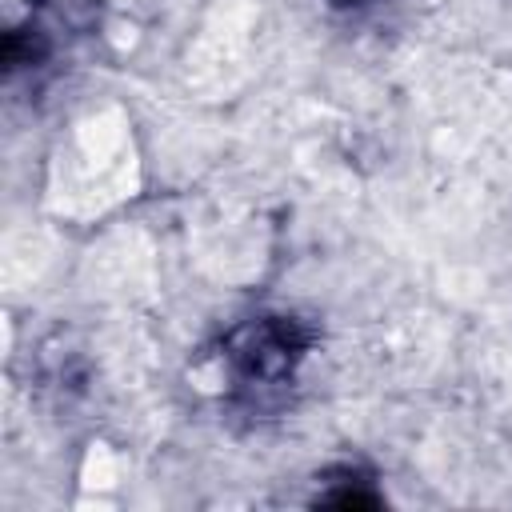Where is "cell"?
<instances>
[{
  "label": "cell",
  "instance_id": "1",
  "mask_svg": "<svg viewBox=\"0 0 512 512\" xmlns=\"http://www.w3.org/2000/svg\"><path fill=\"white\" fill-rule=\"evenodd\" d=\"M308 344H312V332L296 316H260V320L240 324L228 336L224 356L236 368L240 384L272 388V384H284L296 372Z\"/></svg>",
  "mask_w": 512,
  "mask_h": 512
},
{
  "label": "cell",
  "instance_id": "2",
  "mask_svg": "<svg viewBox=\"0 0 512 512\" xmlns=\"http://www.w3.org/2000/svg\"><path fill=\"white\" fill-rule=\"evenodd\" d=\"M336 8H368V4H376V0H332Z\"/></svg>",
  "mask_w": 512,
  "mask_h": 512
}]
</instances>
